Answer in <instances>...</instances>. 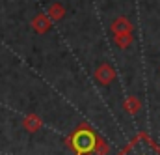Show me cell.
I'll use <instances>...</instances> for the list:
<instances>
[{
	"instance_id": "6da1fadb",
	"label": "cell",
	"mask_w": 160,
	"mask_h": 155,
	"mask_svg": "<svg viewBox=\"0 0 160 155\" xmlns=\"http://www.w3.org/2000/svg\"><path fill=\"white\" fill-rule=\"evenodd\" d=\"M71 148L77 152L78 155H89L95 152V146H97V138L95 135L89 131V129H78L71 140H69Z\"/></svg>"
},
{
	"instance_id": "7a4b0ae2",
	"label": "cell",
	"mask_w": 160,
	"mask_h": 155,
	"mask_svg": "<svg viewBox=\"0 0 160 155\" xmlns=\"http://www.w3.org/2000/svg\"><path fill=\"white\" fill-rule=\"evenodd\" d=\"M123 155H160V152L147 138H138L134 144L127 148V152H123Z\"/></svg>"
}]
</instances>
